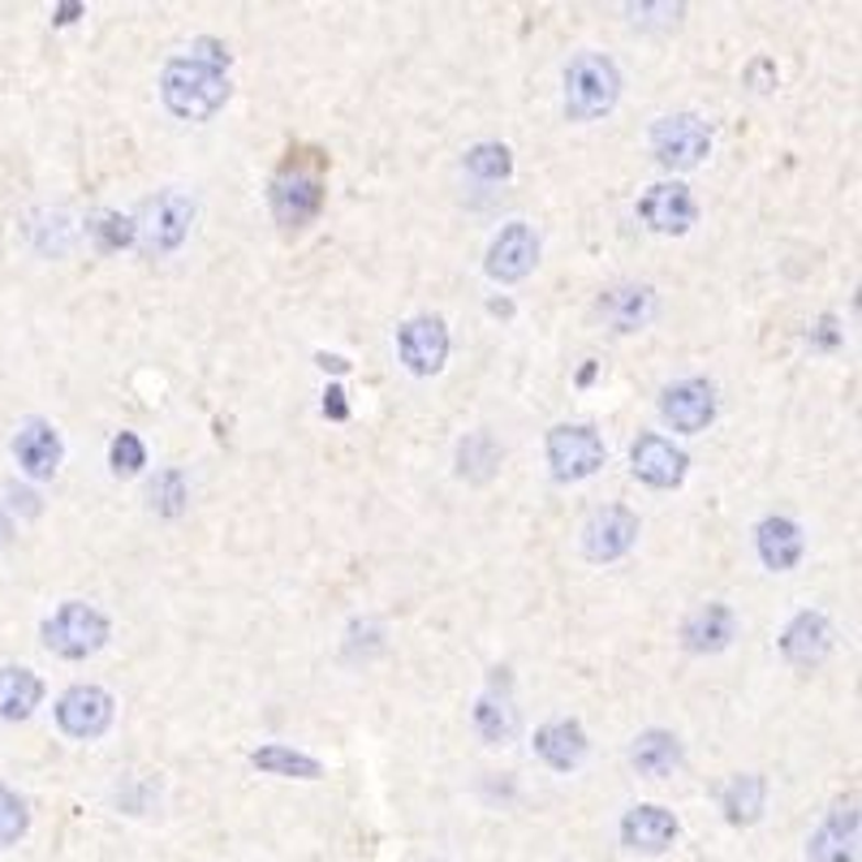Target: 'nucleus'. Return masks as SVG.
<instances>
[{
    "label": "nucleus",
    "mask_w": 862,
    "mask_h": 862,
    "mask_svg": "<svg viewBox=\"0 0 862 862\" xmlns=\"http://www.w3.org/2000/svg\"><path fill=\"white\" fill-rule=\"evenodd\" d=\"M112 708H117V703H112V695H108L103 686H69V690L56 699V724H61V733H69V738L91 742V738L108 733Z\"/></svg>",
    "instance_id": "10"
},
{
    "label": "nucleus",
    "mask_w": 862,
    "mask_h": 862,
    "mask_svg": "<svg viewBox=\"0 0 862 862\" xmlns=\"http://www.w3.org/2000/svg\"><path fill=\"white\" fill-rule=\"evenodd\" d=\"M596 310L604 315L612 332H639L656 315V290L652 285H612L600 294Z\"/></svg>",
    "instance_id": "20"
},
{
    "label": "nucleus",
    "mask_w": 862,
    "mask_h": 862,
    "mask_svg": "<svg viewBox=\"0 0 862 862\" xmlns=\"http://www.w3.org/2000/svg\"><path fill=\"white\" fill-rule=\"evenodd\" d=\"M324 414H328V418H337V423H341V418H350L346 389H341V384H328V393H324Z\"/></svg>",
    "instance_id": "36"
},
{
    "label": "nucleus",
    "mask_w": 862,
    "mask_h": 862,
    "mask_svg": "<svg viewBox=\"0 0 862 862\" xmlns=\"http://www.w3.org/2000/svg\"><path fill=\"white\" fill-rule=\"evenodd\" d=\"M621 841L639 854H664L673 841H677V819L673 811H664L656 803H643V807H630L621 819Z\"/></svg>",
    "instance_id": "21"
},
{
    "label": "nucleus",
    "mask_w": 862,
    "mask_h": 862,
    "mask_svg": "<svg viewBox=\"0 0 862 862\" xmlns=\"http://www.w3.org/2000/svg\"><path fill=\"white\" fill-rule=\"evenodd\" d=\"M763 803H767V781L760 772H742L720 789V811L733 828H751L763 815Z\"/></svg>",
    "instance_id": "25"
},
{
    "label": "nucleus",
    "mask_w": 862,
    "mask_h": 862,
    "mask_svg": "<svg viewBox=\"0 0 862 862\" xmlns=\"http://www.w3.org/2000/svg\"><path fill=\"white\" fill-rule=\"evenodd\" d=\"M535 755L557 767V772H574L587 760V729L578 720H548L535 729Z\"/></svg>",
    "instance_id": "22"
},
{
    "label": "nucleus",
    "mask_w": 862,
    "mask_h": 862,
    "mask_svg": "<svg viewBox=\"0 0 862 862\" xmlns=\"http://www.w3.org/2000/svg\"><path fill=\"white\" fill-rule=\"evenodd\" d=\"M659 414L673 432H703L711 418H716V389L708 380H677L659 393Z\"/></svg>",
    "instance_id": "13"
},
{
    "label": "nucleus",
    "mask_w": 862,
    "mask_h": 862,
    "mask_svg": "<svg viewBox=\"0 0 862 862\" xmlns=\"http://www.w3.org/2000/svg\"><path fill=\"white\" fill-rule=\"evenodd\" d=\"M639 539V517L625 505H604L596 509L587 522H582V553L587 560H617L625 557Z\"/></svg>",
    "instance_id": "11"
},
{
    "label": "nucleus",
    "mask_w": 862,
    "mask_h": 862,
    "mask_svg": "<svg viewBox=\"0 0 862 862\" xmlns=\"http://www.w3.org/2000/svg\"><path fill=\"white\" fill-rule=\"evenodd\" d=\"M497 466H501V445H497L488 432H470V436L457 445V474H461V479L483 483V479L497 474Z\"/></svg>",
    "instance_id": "28"
},
{
    "label": "nucleus",
    "mask_w": 862,
    "mask_h": 862,
    "mask_svg": "<svg viewBox=\"0 0 862 862\" xmlns=\"http://www.w3.org/2000/svg\"><path fill=\"white\" fill-rule=\"evenodd\" d=\"M251 763L268 776H294V781H319L324 776V763L303 751H290V746H259L251 751Z\"/></svg>",
    "instance_id": "27"
},
{
    "label": "nucleus",
    "mask_w": 862,
    "mask_h": 862,
    "mask_svg": "<svg viewBox=\"0 0 862 862\" xmlns=\"http://www.w3.org/2000/svg\"><path fill=\"white\" fill-rule=\"evenodd\" d=\"M854 841H859V811L854 798L837 803L828 819L819 823L807 841V859L811 862H854Z\"/></svg>",
    "instance_id": "19"
},
{
    "label": "nucleus",
    "mask_w": 862,
    "mask_h": 862,
    "mask_svg": "<svg viewBox=\"0 0 862 862\" xmlns=\"http://www.w3.org/2000/svg\"><path fill=\"white\" fill-rule=\"evenodd\" d=\"M152 509L155 513H164V517H177L186 501H190V492H186V479H182V470H164V474H155L152 483Z\"/></svg>",
    "instance_id": "31"
},
{
    "label": "nucleus",
    "mask_w": 862,
    "mask_h": 862,
    "mask_svg": "<svg viewBox=\"0 0 862 862\" xmlns=\"http://www.w3.org/2000/svg\"><path fill=\"white\" fill-rule=\"evenodd\" d=\"M160 100L182 121H207L229 100V78L225 69H211L195 56H173L160 69Z\"/></svg>",
    "instance_id": "1"
},
{
    "label": "nucleus",
    "mask_w": 862,
    "mask_h": 862,
    "mask_svg": "<svg viewBox=\"0 0 862 862\" xmlns=\"http://www.w3.org/2000/svg\"><path fill=\"white\" fill-rule=\"evenodd\" d=\"M828 652H832V621L815 609H803L781 634V656L794 668H815Z\"/></svg>",
    "instance_id": "16"
},
{
    "label": "nucleus",
    "mask_w": 862,
    "mask_h": 862,
    "mask_svg": "<svg viewBox=\"0 0 862 862\" xmlns=\"http://www.w3.org/2000/svg\"><path fill=\"white\" fill-rule=\"evenodd\" d=\"M630 466H634V474H639L643 483H652V488H677V483L686 479V470H690V457H686V449H677L673 440L647 432V436L634 440Z\"/></svg>",
    "instance_id": "14"
},
{
    "label": "nucleus",
    "mask_w": 862,
    "mask_h": 862,
    "mask_svg": "<svg viewBox=\"0 0 862 862\" xmlns=\"http://www.w3.org/2000/svg\"><path fill=\"white\" fill-rule=\"evenodd\" d=\"M733 634H738V617H733L729 604H720V600L699 604V609L681 621V643H686V652H695V656H716V652H724V647L733 643Z\"/></svg>",
    "instance_id": "18"
},
{
    "label": "nucleus",
    "mask_w": 862,
    "mask_h": 862,
    "mask_svg": "<svg viewBox=\"0 0 862 862\" xmlns=\"http://www.w3.org/2000/svg\"><path fill=\"white\" fill-rule=\"evenodd\" d=\"M630 763L643 776H652V781L673 776L681 767V742H677V733H668V729H643L634 738V746H630Z\"/></svg>",
    "instance_id": "24"
},
{
    "label": "nucleus",
    "mask_w": 862,
    "mask_h": 862,
    "mask_svg": "<svg viewBox=\"0 0 862 862\" xmlns=\"http://www.w3.org/2000/svg\"><path fill=\"white\" fill-rule=\"evenodd\" d=\"M268 207H272L276 225H285V229L310 225L319 216V207H324V182H319V173L298 168V164L281 168L272 177V186H268Z\"/></svg>",
    "instance_id": "7"
},
{
    "label": "nucleus",
    "mask_w": 862,
    "mask_h": 862,
    "mask_svg": "<svg viewBox=\"0 0 862 862\" xmlns=\"http://www.w3.org/2000/svg\"><path fill=\"white\" fill-rule=\"evenodd\" d=\"M26 823H31L26 803H22L13 789H4V785H0V845H13V841L26 832Z\"/></svg>",
    "instance_id": "33"
},
{
    "label": "nucleus",
    "mask_w": 862,
    "mask_h": 862,
    "mask_svg": "<svg viewBox=\"0 0 862 862\" xmlns=\"http://www.w3.org/2000/svg\"><path fill=\"white\" fill-rule=\"evenodd\" d=\"M91 238L100 251H121V247H134V220L121 216V211H100L91 225Z\"/></svg>",
    "instance_id": "30"
},
{
    "label": "nucleus",
    "mask_w": 862,
    "mask_h": 862,
    "mask_svg": "<svg viewBox=\"0 0 862 862\" xmlns=\"http://www.w3.org/2000/svg\"><path fill=\"white\" fill-rule=\"evenodd\" d=\"M652 155L664 168L686 173L711 155V130L699 112H668L652 126Z\"/></svg>",
    "instance_id": "5"
},
{
    "label": "nucleus",
    "mask_w": 862,
    "mask_h": 862,
    "mask_svg": "<svg viewBox=\"0 0 862 862\" xmlns=\"http://www.w3.org/2000/svg\"><path fill=\"white\" fill-rule=\"evenodd\" d=\"M474 729L483 742H497V746H505L517 733V703H513V681L505 668H492V681L474 703Z\"/></svg>",
    "instance_id": "15"
},
{
    "label": "nucleus",
    "mask_w": 862,
    "mask_h": 862,
    "mask_svg": "<svg viewBox=\"0 0 862 862\" xmlns=\"http://www.w3.org/2000/svg\"><path fill=\"white\" fill-rule=\"evenodd\" d=\"M807 341H811V350H837V346H841V324H837V315H819L815 328L807 332Z\"/></svg>",
    "instance_id": "34"
},
{
    "label": "nucleus",
    "mask_w": 862,
    "mask_h": 862,
    "mask_svg": "<svg viewBox=\"0 0 862 862\" xmlns=\"http://www.w3.org/2000/svg\"><path fill=\"white\" fill-rule=\"evenodd\" d=\"M535 263H539V233L526 220H509L488 247V276L501 285H513V281L531 276Z\"/></svg>",
    "instance_id": "12"
},
{
    "label": "nucleus",
    "mask_w": 862,
    "mask_h": 862,
    "mask_svg": "<svg viewBox=\"0 0 862 862\" xmlns=\"http://www.w3.org/2000/svg\"><path fill=\"white\" fill-rule=\"evenodd\" d=\"M44 699V681L31 668L4 664L0 668V720H26Z\"/></svg>",
    "instance_id": "26"
},
{
    "label": "nucleus",
    "mask_w": 862,
    "mask_h": 862,
    "mask_svg": "<svg viewBox=\"0 0 862 862\" xmlns=\"http://www.w3.org/2000/svg\"><path fill=\"white\" fill-rule=\"evenodd\" d=\"M544 449H548V466H553V474H557L560 483L591 479L604 466V457H609L600 432L587 427V423H557L548 432V445Z\"/></svg>",
    "instance_id": "6"
},
{
    "label": "nucleus",
    "mask_w": 862,
    "mask_h": 862,
    "mask_svg": "<svg viewBox=\"0 0 862 862\" xmlns=\"http://www.w3.org/2000/svg\"><path fill=\"white\" fill-rule=\"evenodd\" d=\"M315 362L324 367V371H332V375H341V371H350V362L341 354H315Z\"/></svg>",
    "instance_id": "37"
},
{
    "label": "nucleus",
    "mask_w": 862,
    "mask_h": 862,
    "mask_svg": "<svg viewBox=\"0 0 862 862\" xmlns=\"http://www.w3.org/2000/svg\"><path fill=\"white\" fill-rule=\"evenodd\" d=\"M466 173H474L479 182H505L513 173V155L505 143H474L466 152Z\"/></svg>",
    "instance_id": "29"
},
{
    "label": "nucleus",
    "mask_w": 862,
    "mask_h": 862,
    "mask_svg": "<svg viewBox=\"0 0 862 862\" xmlns=\"http://www.w3.org/2000/svg\"><path fill=\"white\" fill-rule=\"evenodd\" d=\"M621 100V69L604 52H582L565 69V112L569 121H600Z\"/></svg>",
    "instance_id": "2"
},
{
    "label": "nucleus",
    "mask_w": 862,
    "mask_h": 862,
    "mask_svg": "<svg viewBox=\"0 0 862 862\" xmlns=\"http://www.w3.org/2000/svg\"><path fill=\"white\" fill-rule=\"evenodd\" d=\"M108 643V617L96 604L69 600L44 621V647L61 659H87Z\"/></svg>",
    "instance_id": "4"
},
{
    "label": "nucleus",
    "mask_w": 862,
    "mask_h": 862,
    "mask_svg": "<svg viewBox=\"0 0 862 862\" xmlns=\"http://www.w3.org/2000/svg\"><path fill=\"white\" fill-rule=\"evenodd\" d=\"M639 220H643L652 233L681 238V233H690V225L699 220V204H695L690 186H681V182H656V186H647L643 199H639Z\"/></svg>",
    "instance_id": "8"
},
{
    "label": "nucleus",
    "mask_w": 862,
    "mask_h": 862,
    "mask_svg": "<svg viewBox=\"0 0 862 862\" xmlns=\"http://www.w3.org/2000/svg\"><path fill=\"white\" fill-rule=\"evenodd\" d=\"M78 13H83V4H61V9L52 13V22H56V26H65V22H74Z\"/></svg>",
    "instance_id": "38"
},
{
    "label": "nucleus",
    "mask_w": 862,
    "mask_h": 862,
    "mask_svg": "<svg viewBox=\"0 0 862 862\" xmlns=\"http://www.w3.org/2000/svg\"><path fill=\"white\" fill-rule=\"evenodd\" d=\"M108 466H112V474H139V470L148 466L143 440H139L134 432H117L112 445H108Z\"/></svg>",
    "instance_id": "32"
},
{
    "label": "nucleus",
    "mask_w": 862,
    "mask_h": 862,
    "mask_svg": "<svg viewBox=\"0 0 862 862\" xmlns=\"http://www.w3.org/2000/svg\"><path fill=\"white\" fill-rule=\"evenodd\" d=\"M13 457L31 479H52L61 470V457H65L61 432L44 418H26L13 436Z\"/></svg>",
    "instance_id": "17"
},
{
    "label": "nucleus",
    "mask_w": 862,
    "mask_h": 862,
    "mask_svg": "<svg viewBox=\"0 0 862 862\" xmlns=\"http://www.w3.org/2000/svg\"><path fill=\"white\" fill-rule=\"evenodd\" d=\"M746 87H751V91H772V87H776V61H772V56H755V61L746 65Z\"/></svg>",
    "instance_id": "35"
},
{
    "label": "nucleus",
    "mask_w": 862,
    "mask_h": 862,
    "mask_svg": "<svg viewBox=\"0 0 862 862\" xmlns=\"http://www.w3.org/2000/svg\"><path fill=\"white\" fill-rule=\"evenodd\" d=\"M755 548H760V560L767 569L785 574V569H794L803 560L807 539H803V526L794 517H763L755 526Z\"/></svg>",
    "instance_id": "23"
},
{
    "label": "nucleus",
    "mask_w": 862,
    "mask_h": 862,
    "mask_svg": "<svg viewBox=\"0 0 862 862\" xmlns=\"http://www.w3.org/2000/svg\"><path fill=\"white\" fill-rule=\"evenodd\" d=\"M397 354L410 375H436L449 358V328L440 315H414L397 328Z\"/></svg>",
    "instance_id": "9"
},
{
    "label": "nucleus",
    "mask_w": 862,
    "mask_h": 862,
    "mask_svg": "<svg viewBox=\"0 0 862 862\" xmlns=\"http://www.w3.org/2000/svg\"><path fill=\"white\" fill-rule=\"evenodd\" d=\"M596 380V362H582V371H578V384H591Z\"/></svg>",
    "instance_id": "39"
},
{
    "label": "nucleus",
    "mask_w": 862,
    "mask_h": 862,
    "mask_svg": "<svg viewBox=\"0 0 862 862\" xmlns=\"http://www.w3.org/2000/svg\"><path fill=\"white\" fill-rule=\"evenodd\" d=\"M134 220V247L143 254H168L177 251L190 233V220H195V204L182 195V190H160L148 204L139 207Z\"/></svg>",
    "instance_id": "3"
}]
</instances>
